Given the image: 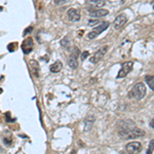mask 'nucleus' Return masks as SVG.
Instances as JSON below:
<instances>
[{
	"instance_id": "nucleus-1",
	"label": "nucleus",
	"mask_w": 154,
	"mask_h": 154,
	"mask_svg": "<svg viewBox=\"0 0 154 154\" xmlns=\"http://www.w3.org/2000/svg\"><path fill=\"white\" fill-rule=\"evenodd\" d=\"M146 86L143 82H138L134 85L130 92H128V98H134L137 101H140L146 96Z\"/></svg>"
},
{
	"instance_id": "nucleus-2",
	"label": "nucleus",
	"mask_w": 154,
	"mask_h": 154,
	"mask_svg": "<svg viewBox=\"0 0 154 154\" xmlns=\"http://www.w3.org/2000/svg\"><path fill=\"white\" fill-rule=\"evenodd\" d=\"M109 25H110V24H109L108 22H104V23H102V24H100L99 26L95 27V28L92 29L90 32H88V33H87L86 38H87L88 40H92V39H95V38H97L98 36L102 33V32H104V31H105L106 29L109 27Z\"/></svg>"
},
{
	"instance_id": "nucleus-3",
	"label": "nucleus",
	"mask_w": 154,
	"mask_h": 154,
	"mask_svg": "<svg viewBox=\"0 0 154 154\" xmlns=\"http://www.w3.org/2000/svg\"><path fill=\"white\" fill-rule=\"evenodd\" d=\"M107 51H108V46H103V47L99 49L92 57H90V59H89L90 63H92V64H98L100 61L103 60V58L105 57Z\"/></svg>"
},
{
	"instance_id": "nucleus-4",
	"label": "nucleus",
	"mask_w": 154,
	"mask_h": 154,
	"mask_svg": "<svg viewBox=\"0 0 154 154\" xmlns=\"http://www.w3.org/2000/svg\"><path fill=\"white\" fill-rule=\"evenodd\" d=\"M132 67H134V62H126L123 63V65L121 66V69L119 70L118 74H117V78H124L130 71L132 70Z\"/></svg>"
},
{
	"instance_id": "nucleus-5",
	"label": "nucleus",
	"mask_w": 154,
	"mask_h": 154,
	"mask_svg": "<svg viewBox=\"0 0 154 154\" xmlns=\"http://www.w3.org/2000/svg\"><path fill=\"white\" fill-rule=\"evenodd\" d=\"M126 22H128V17H126V15L120 13V15H118L116 18H115V21H114V23H113V28H114V30H117V31L120 30V29L126 24Z\"/></svg>"
},
{
	"instance_id": "nucleus-6",
	"label": "nucleus",
	"mask_w": 154,
	"mask_h": 154,
	"mask_svg": "<svg viewBox=\"0 0 154 154\" xmlns=\"http://www.w3.org/2000/svg\"><path fill=\"white\" fill-rule=\"evenodd\" d=\"M126 150L128 154H139L142 150V144L139 142H130L126 144Z\"/></svg>"
},
{
	"instance_id": "nucleus-7",
	"label": "nucleus",
	"mask_w": 154,
	"mask_h": 154,
	"mask_svg": "<svg viewBox=\"0 0 154 154\" xmlns=\"http://www.w3.org/2000/svg\"><path fill=\"white\" fill-rule=\"evenodd\" d=\"M75 51H73L70 55V57L68 58V65L71 69H77L78 68V61H77V57L79 55V51L77 47H74Z\"/></svg>"
},
{
	"instance_id": "nucleus-8",
	"label": "nucleus",
	"mask_w": 154,
	"mask_h": 154,
	"mask_svg": "<svg viewBox=\"0 0 154 154\" xmlns=\"http://www.w3.org/2000/svg\"><path fill=\"white\" fill-rule=\"evenodd\" d=\"M109 13L107 9H101V8H94L88 10V15L92 18H103Z\"/></svg>"
},
{
	"instance_id": "nucleus-9",
	"label": "nucleus",
	"mask_w": 154,
	"mask_h": 154,
	"mask_svg": "<svg viewBox=\"0 0 154 154\" xmlns=\"http://www.w3.org/2000/svg\"><path fill=\"white\" fill-rule=\"evenodd\" d=\"M68 20L71 22H79L80 21V12L76 8H69L67 11Z\"/></svg>"
},
{
	"instance_id": "nucleus-10",
	"label": "nucleus",
	"mask_w": 154,
	"mask_h": 154,
	"mask_svg": "<svg viewBox=\"0 0 154 154\" xmlns=\"http://www.w3.org/2000/svg\"><path fill=\"white\" fill-rule=\"evenodd\" d=\"M145 136V132L141 128H132V130L128 132V136H126V139H137V138H140V137H144Z\"/></svg>"
},
{
	"instance_id": "nucleus-11",
	"label": "nucleus",
	"mask_w": 154,
	"mask_h": 154,
	"mask_svg": "<svg viewBox=\"0 0 154 154\" xmlns=\"http://www.w3.org/2000/svg\"><path fill=\"white\" fill-rule=\"evenodd\" d=\"M96 121V117L94 115H88L84 118L83 120V130L84 132H88L92 130V126Z\"/></svg>"
},
{
	"instance_id": "nucleus-12",
	"label": "nucleus",
	"mask_w": 154,
	"mask_h": 154,
	"mask_svg": "<svg viewBox=\"0 0 154 154\" xmlns=\"http://www.w3.org/2000/svg\"><path fill=\"white\" fill-rule=\"evenodd\" d=\"M33 40H32V38H27L26 40H24V42H23V51H24L25 55H28V53H30L31 51H32V49H33Z\"/></svg>"
},
{
	"instance_id": "nucleus-13",
	"label": "nucleus",
	"mask_w": 154,
	"mask_h": 154,
	"mask_svg": "<svg viewBox=\"0 0 154 154\" xmlns=\"http://www.w3.org/2000/svg\"><path fill=\"white\" fill-rule=\"evenodd\" d=\"M30 67H31V69H32V73H33V75L36 77V78H38V77H39V64H38L35 60H31Z\"/></svg>"
},
{
	"instance_id": "nucleus-14",
	"label": "nucleus",
	"mask_w": 154,
	"mask_h": 154,
	"mask_svg": "<svg viewBox=\"0 0 154 154\" xmlns=\"http://www.w3.org/2000/svg\"><path fill=\"white\" fill-rule=\"evenodd\" d=\"M62 69H63V64H62L61 61H55V63L51 64V67H49V71H51V73H59Z\"/></svg>"
},
{
	"instance_id": "nucleus-15",
	"label": "nucleus",
	"mask_w": 154,
	"mask_h": 154,
	"mask_svg": "<svg viewBox=\"0 0 154 154\" xmlns=\"http://www.w3.org/2000/svg\"><path fill=\"white\" fill-rule=\"evenodd\" d=\"M94 8H101L105 5V1L104 0H90L89 2H87Z\"/></svg>"
},
{
	"instance_id": "nucleus-16",
	"label": "nucleus",
	"mask_w": 154,
	"mask_h": 154,
	"mask_svg": "<svg viewBox=\"0 0 154 154\" xmlns=\"http://www.w3.org/2000/svg\"><path fill=\"white\" fill-rule=\"evenodd\" d=\"M61 45L63 49H66L67 51H70L71 41H70V39H69L68 36H65V37L61 40Z\"/></svg>"
},
{
	"instance_id": "nucleus-17",
	"label": "nucleus",
	"mask_w": 154,
	"mask_h": 154,
	"mask_svg": "<svg viewBox=\"0 0 154 154\" xmlns=\"http://www.w3.org/2000/svg\"><path fill=\"white\" fill-rule=\"evenodd\" d=\"M145 81L152 90H154V75H147L145 76Z\"/></svg>"
},
{
	"instance_id": "nucleus-18",
	"label": "nucleus",
	"mask_w": 154,
	"mask_h": 154,
	"mask_svg": "<svg viewBox=\"0 0 154 154\" xmlns=\"http://www.w3.org/2000/svg\"><path fill=\"white\" fill-rule=\"evenodd\" d=\"M154 151V139L153 140H151L149 143V146H148V149H147V152H146V154H152Z\"/></svg>"
},
{
	"instance_id": "nucleus-19",
	"label": "nucleus",
	"mask_w": 154,
	"mask_h": 154,
	"mask_svg": "<svg viewBox=\"0 0 154 154\" xmlns=\"http://www.w3.org/2000/svg\"><path fill=\"white\" fill-rule=\"evenodd\" d=\"M88 55H89V53H88L87 51H84L83 53H81V55H80V58H81V60H82V61H84V60H85L86 58L88 57Z\"/></svg>"
},
{
	"instance_id": "nucleus-20",
	"label": "nucleus",
	"mask_w": 154,
	"mask_h": 154,
	"mask_svg": "<svg viewBox=\"0 0 154 154\" xmlns=\"http://www.w3.org/2000/svg\"><path fill=\"white\" fill-rule=\"evenodd\" d=\"M67 0H55V5H62L64 4V3H66Z\"/></svg>"
},
{
	"instance_id": "nucleus-21",
	"label": "nucleus",
	"mask_w": 154,
	"mask_h": 154,
	"mask_svg": "<svg viewBox=\"0 0 154 154\" xmlns=\"http://www.w3.org/2000/svg\"><path fill=\"white\" fill-rule=\"evenodd\" d=\"M31 31H33V27H28V29H26V30L24 31V35H27V34H29Z\"/></svg>"
},
{
	"instance_id": "nucleus-22",
	"label": "nucleus",
	"mask_w": 154,
	"mask_h": 154,
	"mask_svg": "<svg viewBox=\"0 0 154 154\" xmlns=\"http://www.w3.org/2000/svg\"><path fill=\"white\" fill-rule=\"evenodd\" d=\"M149 126H151L152 128H154V118L151 119V121H150V123H149Z\"/></svg>"
},
{
	"instance_id": "nucleus-23",
	"label": "nucleus",
	"mask_w": 154,
	"mask_h": 154,
	"mask_svg": "<svg viewBox=\"0 0 154 154\" xmlns=\"http://www.w3.org/2000/svg\"><path fill=\"white\" fill-rule=\"evenodd\" d=\"M152 6H153V9H154V2H153V4H152Z\"/></svg>"
}]
</instances>
